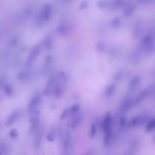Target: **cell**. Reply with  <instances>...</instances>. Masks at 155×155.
Instances as JSON below:
<instances>
[{
	"label": "cell",
	"instance_id": "30bf717a",
	"mask_svg": "<svg viewBox=\"0 0 155 155\" xmlns=\"http://www.w3.org/2000/svg\"><path fill=\"white\" fill-rule=\"evenodd\" d=\"M44 131V129L43 126L39 127L38 129L36 131L34 142V147L36 148H38L41 144Z\"/></svg>",
	"mask_w": 155,
	"mask_h": 155
},
{
	"label": "cell",
	"instance_id": "f546056e",
	"mask_svg": "<svg viewBox=\"0 0 155 155\" xmlns=\"http://www.w3.org/2000/svg\"><path fill=\"white\" fill-rule=\"evenodd\" d=\"M154 90H153V95H155V87H154Z\"/></svg>",
	"mask_w": 155,
	"mask_h": 155
},
{
	"label": "cell",
	"instance_id": "52a82bcc",
	"mask_svg": "<svg viewBox=\"0 0 155 155\" xmlns=\"http://www.w3.org/2000/svg\"><path fill=\"white\" fill-rule=\"evenodd\" d=\"M42 99L39 94L34 95L31 99L28 107V113L30 115L36 110H38V107L41 103Z\"/></svg>",
	"mask_w": 155,
	"mask_h": 155
},
{
	"label": "cell",
	"instance_id": "6da1fadb",
	"mask_svg": "<svg viewBox=\"0 0 155 155\" xmlns=\"http://www.w3.org/2000/svg\"><path fill=\"white\" fill-rule=\"evenodd\" d=\"M58 80L53 89V94L56 97L62 96L66 90V84L68 81V77L63 71L57 73Z\"/></svg>",
	"mask_w": 155,
	"mask_h": 155
},
{
	"label": "cell",
	"instance_id": "484cf974",
	"mask_svg": "<svg viewBox=\"0 0 155 155\" xmlns=\"http://www.w3.org/2000/svg\"><path fill=\"white\" fill-rule=\"evenodd\" d=\"M80 105L78 104H74L72 105L71 107H70L71 114H75L78 112L79 110Z\"/></svg>",
	"mask_w": 155,
	"mask_h": 155
},
{
	"label": "cell",
	"instance_id": "ffe728a7",
	"mask_svg": "<svg viewBox=\"0 0 155 155\" xmlns=\"http://www.w3.org/2000/svg\"><path fill=\"white\" fill-rule=\"evenodd\" d=\"M29 77V73L27 71H21L19 72L17 76L18 80L20 81H24L28 78Z\"/></svg>",
	"mask_w": 155,
	"mask_h": 155
},
{
	"label": "cell",
	"instance_id": "8992f818",
	"mask_svg": "<svg viewBox=\"0 0 155 155\" xmlns=\"http://www.w3.org/2000/svg\"><path fill=\"white\" fill-rule=\"evenodd\" d=\"M148 118V116L145 114L135 116L127 122V126L130 128L137 127L145 123L147 121Z\"/></svg>",
	"mask_w": 155,
	"mask_h": 155
},
{
	"label": "cell",
	"instance_id": "d4e9b609",
	"mask_svg": "<svg viewBox=\"0 0 155 155\" xmlns=\"http://www.w3.org/2000/svg\"><path fill=\"white\" fill-rule=\"evenodd\" d=\"M70 114H71L70 108L65 109L61 114L60 119L61 120H63L65 119Z\"/></svg>",
	"mask_w": 155,
	"mask_h": 155
},
{
	"label": "cell",
	"instance_id": "2e32d148",
	"mask_svg": "<svg viewBox=\"0 0 155 155\" xmlns=\"http://www.w3.org/2000/svg\"><path fill=\"white\" fill-rule=\"evenodd\" d=\"M11 149V147L9 143L3 141L0 144V151L1 155H8L9 154Z\"/></svg>",
	"mask_w": 155,
	"mask_h": 155
},
{
	"label": "cell",
	"instance_id": "603a6c76",
	"mask_svg": "<svg viewBox=\"0 0 155 155\" xmlns=\"http://www.w3.org/2000/svg\"><path fill=\"white\" fill-rule=\"evenodd\" d=\"M51 57H48L46 61H45V65L43 67V72L44 73H47V72L49 71L51 65Z\"/></svg>",
	"mask_w": 155,
	"mask_h": 155
},
{
	"label": "cell",
	"instance_id": "277c9868",
	"mask_svg": "<svg viewBox=\"0 0 155 155\" xmlns=\"http://www.w3.org/2000/svg\"><path fill=\"white\" fill-rule=\"evenodd\" d=\"M30 116V127L29 133L30 135H32L37 131L39 127L40 111L39 109L34 111Z\"/></svg>",
	"mask_w": 155,
	"mask_h": 155
},
{
	"label": "cell",
	"instance_id": "3957f363",
	"mask_svg": "<svg viewBox=\"0 0 155 155\" xmlns=\"http://www.w3.org/2000/svg\"><path fill=\"white\" fill-rule=\"evenodd\" d=\"M112 123L113 117L112 115L110 112H107L104 116L101 124V128L104 134L113 132Z\"/></svg>",
	"mask_w": 155,
	"mask_h": 155
},
{
	"label": "cell",
	"instance_id": "d6986e66",
	"mask_svg": "<svg viewBox=\"0 0 155 155\" xmlns=\"http://www.w3.org/2000/svg\"><path fill=\"white\" fill-rule=\"evenodd\" d=\"M155 129V117L150 120L147 122L146 128L145 131L147 133L151 132Z\"/></svg>",
	"mask_w": 155,
	"mask_h": 155
},
{
	"label": "cell",
	"instance_id": "4fadbf2b",
	"mask_svg": "<svg viewBox=\"0 0 155 155\" xmlns=\"http://www.w3.org/2000/svg\"><path fill=\"white\" fill-rule=\"evenodd\" d=\"M39 50L38 49L36 48L32 50V51L31 52L28 60H27V62H26V66L27 67H30L32 65V63L34 62L36 58L38 55Z\"/></svg>",
	"mask_w": 155,
	"mask_h": 155
},
{
	"label": "cell",
	"instance_id": "83f0119b",
	"mask_svg": "<svg viewBox=\"0 0 155 155\" xmlns=\"http://www.w3.org/2000/svg\"><path fill=\"white\" fill-rule=\"evenodd\" d=\"M18 131H17V130L15 129H12L10 131L9 136L12 138H16L18 137Z\"/></svg>",
	"mask_w": 155,
	"mask_h": 155
},
{
	"label": "cell",
	"instance_id": "9c48e42d",
	"mask_svg": "<svg viewBox=\"0 0 155 155\" xmlns=\"http://www.w3.org/2000/svg\"><path fill=\"white\" fill-rule=\"evenodd\" d=\"M133 107V99L129 97H126L123 99L120 106V111L121 114L127 112Z\"/></svg>",
	"mask_w": 155,
	"mask_h": 155
},
{
	"label": "cell",
	"instance_id": "44dd1931",
	"mask_svg": "<svg viewBox=\"0 0 155 155\" xmlns=\"http://www.w3.org/2000/svg\"><path fill=\"white\" fill-rule=\"evenodd\" d=\"M140 145V142L139 140L137 139H134L130 142L129 148L131 151L137 150L139 147Z\"/></svg>",
	"mask_w": 155,
	"mask_h": 155
},
{
	"label": "cell",
	"instance_id": "f1b7e54d",
	"mask_svg": "<svg viewBox=\"0 0 155 155\" xmlns=\"http://www.w3.org/2000/svg\"><path fill=\"white\" fill-rule=\"evenodd\" d=\"M152 142L153 144H155V132L153 135V137L152 138Z\"/></svg>",
	"mask_w": 155,
	"mask_h": 155
},
{
	"label": "cell",
	"instance_id": "5b68a950",
	"mask_svg": "<svg viewBox=\"0 0 155 155\" xmlns=\"http://www.w3.org/2000/svg\"><path fill=\"white\" fill-rule=\"evenodd\" d=\"M58 80L57 73L52 74L49 78L43 93L45 96H50L53 94V89Z\"/></svg>",
	"mask_w": 155,
	"mask_h": 155
},
{
	"label": "cell",
	"instance_id": "ac0fdd59",
	"mask_svg": "<svg viewBox=\"0 0 155 155\" xmlns=\"http://www.w3.org/2000/svg\"><path fill=\"white\" fill-rule=\"evenodd\" d=\"M125 71L123 70L119 71L114 75L113 80L115 82H119L121 81L125 77Z\"/></svg>",
	"mask_w": 155,
	"mask_h": 155
},
{
	"label": "cell",
	"instance_id": "e0dca14e",
	"mask_svg": "<svg viewBox=\"0 0 155 155\" xmlns=\"http://www.w3.org/2000/svg\"><path fill=\"white\" fill-rule=\"evenodd\" d=\"M98 126V121L97 120H94V121L91 123L89 133L90 137L91 138H93L96 137L97 131Z\"/></svg>",
	"mask_w": 155,
	"mask_h": 155
},
{
	"label": "cell",
	"instance_id": "7a4b0ae2",
	"mask_svg": "<svg viewBox=\"0 0 155 155\" xmlns=\"http://www.w3.org/2000/svg\"><path fill=\"white\" fill-rule=\"evenodd\" d=\"M63 138V154L69 155L73 151L74 142L69 132L67 131L62 137Z\"/></svg>",
	"mask_w": 155,
	"mask_h": 155
},
{
	"label": "cell",
	"instance_id": "4316f807",
	"mask_svg": "<svg viewBox=\"0 0 155 155\" xmlns=\"http://www.w3.org/2000/svg\"><path fill=\"white\" fill-rule=\"evenodd\" d=\"M54 131L52 130L51 131H50L48 134H47V136H46V139L47 140L50 142H52V141H54Z\"/></svg>",
	"mask_w": 155,
	"mask_h": 155
},
{
	"label": "cell",
	"instance_id": "7402d4cb",
	"mask_svg": "<svg viewBox=\"0 0 155 155\" xmlns=\"http://www.w3.org/2000/svg\"><path fill=\"white\" fill-rule=\"evenodd\" d=\"M4 90L6 96L8 97H12L13 95V90L12 87L8 84H5L4 85Z\"/></svg>",
	"mask_w": 155,
	"mask_h": 155
},
{
	"label": "cell",
	"instance_id": "5bb4252c",
	"mask_svg": "<svg viewBox=\"0 0 155 155\" xmlns=\"http://www.w3.org/2000/svg\"><path fill=\"white\" fill-rule=\"evenodd\" d=\"M83 115L80 113L77 114L72 120L71 123V127L72 129H75L79 126L83 120Z\"/></svg>",
	"mask_w": 155,
	"mask_h": 155
},
{
	"label": "cell",
	"instance_id": "ba28073f",
	"mask_svg": "<svg viewBox=\"0 0 155 155\" xmlns=\"http://www.w3.org/2000/svg\"><path fill=\"white\" fill-rule=\"evenodd\" d=\"M150 93V88L147 87L140 91L137 96L133 99V107L138 106L141 103Z\"/></svg>",
	"mask_w": 155,
	"mask_h": 155
},
{
	"label": "cell",
	"instance_id": "8fae6325",
	"mask_svg": "<svg viewBox=\"0 0 155 155\" xmlns=\"http://www.w3.org/2000/svg\"><path fill=\"white\" fill-rule=\"evenodd\" d=\"M141 78L139 75L134 76L130 81L128 86L129 91H133L138 87L141 81Z\"/></svg>",
	"mask_w": 155,
	"mask_h": 155
},
{
	"label": "cell",
	"instance_id": "cb8c5ba5",
	"mask_svg": "<svg viewBox=\"0 0 155 155\" xmlns=\"http://www.w3.org/2000/svg\"><path fill=\"white\" fill-rule=\"evenodd\" d=\"M127 125V118L125 116L122 115L120 116L119 119L120 127L121 129H123Z\"/></svg>",
	"mask_w": 155,
	"mask_h": 155
},
{
	"label": "cell",
	"instance_id": "7c38bea8",
	"mask_svg": "<svg viewBox=\"0 0 155 155\" xmlns=\"http://www.w3.org/2000/svg\"><path fill=\"white\" fill-rule=\"evenodd\" d=\"M20 115V112L18 110H16L13 111L7 119L6 123H5L6 126L7 127H10L12 124H14Z\"/></svg>",
	"mask_w": 155,
	"mask_h": 155
},
{
	"label": "cell",
	"instance_id": "9a60e30c",
	"mask_svg": "<svg viewBox=\"0 0 155 155\" xmlns=\"http://www.w3.org/2000/svg\"><path fill=\"white\" fill-rule=\"evenodd\" d=\"M117 86L115 84H110L107 86L104 91V95L107 98L112 97L116 92Z\"/></svg>",
	"mask_w": 155,
	"mask_h": 155
}]
</instances>
